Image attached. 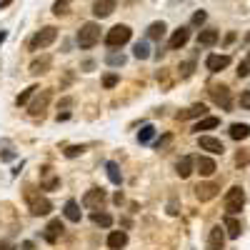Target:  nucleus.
<instances>
[{"mask_svg": "<svg viewBox=\"0 0 250 250\" xmlns=\"http://www.w3.org/2000/svg\"><path fill=\"white\" fill-rule=\"evenodd\" d=\"M58 40V28L55 25H45V28H40L33 38H30V50H45V48H50L53 43Z\"/></svg>", "mask_w": 250, "mask_h": 250, "instance_id": "nucleus-1", "label": "nucleus"}, {"mask_svg": "<svg viewBox=\"0 0 250 250\" xmlns=\"http://www.w3.org/2000/svg\"><path fill=\"white\" fill-rule=\"evenodd\" d=\"M25 200H28V208L33 215H48L53 210V203L48 198H43L40 193H35V188H28L25 190Z\"/></svg>", "mask_w": 250, "mask_h": 250, "instance_id": "nucleus-2", "label": "nucleus"}, {"mask_svg": "<svg viewBox=\"0 0 250 250\" xmlns=\"http://www.w3.org/2000/svg\"><path fill=\"white\" fill-rule=\"evenodd\" d=\"M75 40H78V45H80L83 50L93 48L98 40H100V25H98V23H85V25H80Z\"/></svg>", "mask_w": 250, "mask_h": 250, "instance_id": "nucleus-3", "label": "nucleus"}, {"mask_svg": "<svg viewBox=\"0 0 250 250\" xmlns=\"http://www.w3.org/2000/svg\"><path fill=\"white\" fill-rule=\"evenodd\" d=\"M243 205H245L243 188H240V185H233L230 190L225 193V210H228V215H238V213L243 210Z\"/></svg>", "mask_w": 250, "mask_h": 250, "instance_id": "nucleus-4", "label": "nucleus"}, {"mask_svg": "<svg viewBox=\"0 0 250 250\" xmlns=\"http://www.w3.org/2000/svg\"><path fill=\"white\" fill-rule=\"evenodd\" d=\"M130 38H133V30L128 25H115L105 33V45L108 48H123Z\"/></svg>", "mask_w": 250, "mask_h": 250, "instance_id": "nucleus-5", "label": "nucleus"}, {"mask_svg": "<svg viewBox=\"0 0 250 250\" xmlns=\"http://www.w3.org/2000/svg\"><path fill=\"white\" fill-rule=\"evenodd\" d=\"M105 200H108V195H105V190H103V188H90V190L83 195V205L93 208V210H100V208L105 205Z\"/></svg>", "mask_w": 250, "mask_h": 250, "instance_id": "nucleus-6", "label": "nucleus"}, {"mask_svg": "<svg viewBox=\"0 0 250 250\" xmlns=\"http://www.w3.org/2000/svg\"><path fill=\"white\" fill-rule=\"evenodd\" d=\"M50 98H53V93H50V90H40V93L35 95V100L28 105L30 115H33V118H38V115H45V108L50 105Z\"/></svg>", "mask_w": 250, "mask_h": 250, "instance_id": "nucleus-7", "label": "nucleus"}, {"mask_svg": "<svg viewBox=\"0 0 250 250\" xmlns=\"http://www.w3.org/2000/svg\"><path fill=\"white\" fill-rule=\"evenodd\" d=\"M225 225H213L210 228V233H208V243L205 248L208 250H223L225 248Z\"/></svg>", "mask_w": 250, "mask_h": 250, "instance_id": "nucleus-8", "label": "nucleus"}, {"mask_svg": "<svg viewBox=\"0 0 250 250\" xmlns=\"http://www.w3.org/2000/svg\"><path fill=\"white\" fill-rule=\"evenodd\" d=\"M218 193H220V185H218V183H200V185H195V198H198L200 203L213 200Z\"/></svg>", "mask_w": 250, "mask_h": 250, "instance_id": "nucleus-9", "label": "nucleus"}, {"mask_svg": "<svg viewBox=\"0 0 250 250\" xmlns=\"http://www.w3.org/2000/svg\"><path fill=\"white\" fill-rule=\"evenodd\" d=\"M198 145H200V150H208V153H213V155H223V153H225V145H223V140L210 138V135H200Z\"/></svg>", "mask_w": 250, "mask_h": 250, "instance_id": "nucleus-10", "label": "nucleus"}, {"mask_svg": "<svg viewBox=\"0 0 250 250\" xmlns=\"http://www.w3.org/2000/svg\"><path fill=\"white\" fill-rule=\"evenodd\" d=\"M62 230H65V225H62V220H60V218H53V220L45 225V233H43V238H45L48 243H58V240H60V235H62Z\"/></svg>", "mask_w": 250, "mask_h": 250, "instance_id": "nucleus-11", "label": "nucleus"}, {"mask_svg": "<svg viewBox=\"0 0 250 250\" xmlns=\"http://www.w3.org/2000/svg\"><path fill=\"white\" fill-rule=\"evenodd\" d=\"M115 5H118V0H93V15L103 20V18L113 15Z\"/></svg>", "mask_w": 250, "mask_h": 250, "instance_id": "nucleus-12", "label": "nucleus"}, {"mask_svg": "<svg viewBox=\"0 0 250 250\" xmlns=\"http://www.w3.org/2000/svg\"><path fill=\"white\" fill-rule=\"evenodd\" d=\"M228 65H230V55H208V60H205V68L210 73H220Z\"/></svg>", "mask_w": 250, "mask_h": 250, "instance_id": "nucleus-13", "label": "nucleus"}, {"mask_svg": "<svg viewBox=\"0 0 250 250\" xmlns=\"http://www.w3.org/2000/svg\"><path fill=\"white\" fill-rule=\"evenodd\" d=\"M50 65H53V58L50 55H40V58H33L28 70H30V75H43V73L50 70Z\"/></svg>", "mask_w": 250, "mask_h": 250, "instance_id": "nucleus-14", "label": "nucleus"}, {"mask_svg": "<svg viewBox=\"0 0 250 250\" xmlns=\"http://www.w3.org/2000/svg\"><path fill=\"white\" fill-rule=\"evenodd\" d=\"M210 98L218 103L220 108H225V110L230 108V90H228L225 85H213L210 88Z\"/></svg>", "mask_w": 250, "mask_h": 250, "instance_id": "nucleus-15", "label": "nucleus"}, {"mask_svg": "<svg viewBox=\"0 0 250 250\" xmlns=\"http://www.w3.org/2000/svg\"><path fill=\"white\" fill-rule=\"evenodd\" d=\"M188 40H190V28H178V30L173 33V38H170L168 48H170V50H180Z\"/></svg>", "mask_w": 250, "mask_h": 250, "instance_id": "nucleus-16", "label": "nucleus"}, {"mask_svg": "<svg viewBox=\"0 0 250 250\" xmlns=\"http://www.w3.org/2000/svg\"><path fill=\"white\" fill-rule=\"evenodd\" d=\"M195 168H198V173L200 175H213L215 170H218V165H215V160L213 158H205V155H200V158H195Z\"/></svg>", "mask_w": 250, "mask_h": 250, "instance_id": "nucleus-17", "label": "nucleus"}, {"mask_svg": "<svg viewBox=\"0 0 250 250\" xmlns=\"http://www.w3.org/2000/svg\"><path fill=\"white\" fill-rule=\"evenodd\" d=\"M40 188L43 190H55V188H60V178L53 175V168H43V178H40Z\"/></svg>", "mask_w": 250, "mask_h": 250, "instance_id": "nucleus-18", "label": "nucleus"}, {"mask_svg": "<svg viewBox=\"0 0 250 250\" xmlns=\"http://www.w3.org/2000/svg\"><path fill=\"white\" fill-rule=\"evenodd\" d=\"M223 225H225V233H228V238H240V233H243V225H240V220H238L235 215H225Z\"/></svg>", "mask_w": 250, "mask_h": 250, "instance_id": "nucleus-19", "label": "nucleus"}, {"mask_svg": "<svg viewBox=\"0 0 250 250\" xmlns=\"http://www.w3.org/2000/svg\"><path fill=\"white\" fill-rule=\"evenodd\" d=\"M125 245H128V233L125 230H113L108 235V248L110 250H123Z\"/></svg>", "mask_w": 250, "mask_h": 250, "instance_id": "nucleus-20", "label": "nucleus"}, {"mask_svg": "<svg viewBox=\"0 0 250 250\" xmlns=\"http://www.w3.org/2000/svg\"><path fill=\"white\" fill-rule=\"evenodd\" d=\"M193 165H195V158H190V155H183V158L178 160V165H175V173H178L180 178H190V173H193Z\"/></svg>", "mask_w": 250, "mask_h": 250, "instance_id": "nucleus-21", "label": "nucleus"}, {"mask_svg": "<svg viewBox=\"0 0 250 250\" xmlns=\"http://www.w3.org/2000/svg\"><path fill=\"white\" fill-rule=\"evenodd\" d=\"M218 38H220V33L218 30H213V28H205V30H200V35H198V45H215L218 43Z\"/></svg>", "mask_w": 250, "mask_h": 250, "instance_id": "nucleus-22", "label": "nucleus"}, {"mask_svg": "<svg viewBox=\"0 0 250 250\" xmlns=\"http://www.w3.org/2000/svg\"><path fill=\"white\" fill-rule=\"evenodd\" d=\"M62 215H65L70 223H80V218H83L80 205H78L75 200H68V203H65V208H62Z\"/></svg>", "mask_w": 250, "mask_h": 250, "instance_id": "nucleus-23", "label": "nucleus"}, {"mask_svg": "<svg viewBox=\"0 0 250 250\" xmlns=\"http://www.w3.org/2000/svg\"><path fill=\"white\" fill-rule=\"evenodd\" d=\"M218 125H220V118H213V115H210V118H203L200 123H195L193 130H195V133H200V130H213V128H218Z\"/></svg>", "mask_w": 250, "mask_h": 250, "instance_id": "nucleus-24", "label": "nucleus"}, {"mask_svg": "<svg viewBox=\"0 0 250 250\" xmlns=\"http://www.w3.org/2000/svg\"><path fill=\"white\" fill-rule=\"evenodd\" d=\"M165 30H168V28H165L163 20H158V23H150V25H148V38H150V40H163Z\"/></svg>", "mask_w": 250, "mask_h": 250, "instance_id": "nucleus-25", "label": "nucleus"}, {"mask_svg": "<svg viewBox=\"0 0 250 250\" xmlns=\"http://www.w3.org/2000/svg\"><path fill=\"white\" fill-rule=\"evenodd\" d=\"M250 135V128L245 123H235V125H230V138L233 140H245Z\"/></svg>", "mask_w": 250, "mask_h": 250, "instance_id": "nucleus-26", "label": "nucleus"}, {"mask_svg": "<svg viewBox=\"0 0 250 250\" xmlns=\"http://www.w3.org/2000/svg\"><path fill=\"white\" fill-rule=\"evenodd\" d=\"M105 170H108V178H110V183H113V185H120V183H123V175H120L118 163L108 160V163H105Z\"/></svg>", "mask_w": 250, "mask_h": 250, "instance_id": "nucleus-27", "label": "nucleus"}, {"mask_svg": "<svg viewBox=\"0 0 250 250\" xmlns=\"http://www.w3.org/2000/svg\"><path fill=\"white\" fill-rule=\"evenodd\" d=\"M205 113H208V108L203 105V103H195V105H190V108H188L180 118H203Z\"/></svg>", "mask_w": 250, "mask_h": 250, "instance_id": "nucleus-28", "label": "nucleus"}, {"mask_svg": "<svg viewBox=\"0 0 250 250\" xmlns=\"http://www.w3.org/2000/svg\"><path fill=\"white\" fill-rule=\"evenodd\" d=\"M133 55H135L138 60H148V58H150L148 43H135V45H133Z\"/></svg>", "mask_w": 250, "mask_h": 250, "instance_id": "nucleus-29", "label": "nucleus"}, {"mask_svg": "<svg viewBox=\"0 0 250 250\" xmlns=\"http://www.w3.org/2000/svg\"><path fill=\"white\" fill-rule=\"evenodd\" d=\"M153 135H155V128H153V125H143V128H140V133H138V143H150L153 140Z\"/></svg>", "mask_w": 250, "mask_h": 250, "instance_id": "nucleus-30", "label": "nucleus"}, {"mask_svg": "<svg viewBox=\"0 0 250 250\" xmlns=\"http://www.w3.org/2000/svg\"><path fill=\"white\" fill-rule=\"evenodd\" d=\"M93 223L100 225V228H110L113 225V215H108V213H93Z\"/></svg>", "mask_w": 250, "mask_h": 250, "instance_id": "nucleus-31", "label": "nucleus"}, {"mask_svg": "<svg viewBox=\"0 0 250 250\" xmlns=\"http://www.w3.org/2000/svg\"><path fill=\"white\" fill-rule=\"evenodd\" d=\"M38 90H40L38 85H30L28 90H23V93L18 95V100H15V103H18V105H28V100H30V98H33V95H35Z\"/></svg>", "mask_w": 250, "mask_h": 250, "instance_id": "nucleus-32", "label": "nucleus"}, {"mask_svg": "<svg viewBox=\"0 0 250 250\" xmlns=\"http://www.w3.org/2000/svg\"><path fill=\"white\" fill-rule=\"evenodd\" d=\"M70 5H73V0H55V3H53V13L55 15H65L70 10Z\"/></svg>", "mask_w": 250, "mask_h": 250, "instance_id": "nucleus-33", "label": "nucleus"}, {"mask_svg": "<svg viewBox=\"0 0 250 250\" xmlns=\"http://www.w3.org/2000/svg\"><path fill=\"white\" fill-rule=\"evenodd\" d=\"M105 62H108L110 68H120V65H125V55L123 53H108Z\"/></svg>", "mask_w": 250, "mask_h": 250, "instance_id": "nucleus-34", "label": "nucleus"}, {"mask_svg": "<svg viewBox=\"0 0 250 250\" xmlns=\"http://www.w3.org/2000/svg\"><path fill=\"white\" fill-rule=\"evenodd\" d=\"M85 153V145H70V148H65V158H78Z\"/></svg>", "mask_w": 250, "mask_h": 250, "instance_id": "nucleus-35", "label": "nucleus"}, {"mask_svg": "<svg viewBox=\"0 0 250 250\" xmlns=\"http://www.w3.org/2000/svg\"><path fill=\"white\" fill-rule=\"evenodd\" d=\"M193 68H195V60H188V62H183V65H180V78H190Z\"/></svg>", "mask_w": 250, "mask_h": 250, "instance_id": "nucleus-36", "label": "nucleus"}, {"mask_svg": "<svg viewBox=\"0 0 250 250\" xmlns=\"http://www.w3.org/2000/svg\"><path fill=\"white\" fill-rule=\"evenodd\" d=\"M103 85H105V88H115L118 85V75L115 73H108L105 78H103Z\"/></svg>", "mask_w": 250, "mask_h": 250, "instance_id": "nucleus-37", "label": "nucleus"}, {"mask_svg": "<svg viewBox=\"0 0 250 250\" xmlns=\"http://www.w3.org/2000/svg\"><path fill=\"white\" fill-rule=\"evenodd\" d=\"M240 108H245V110H250V90H245V93L240 95Z\"/></svg>", "mask_w": 250, "mask_h": 250, "instance_id": "nucleus-38", "label": "nucleus"}, {"mask_svg": "<svg viewBox=\"0 0 250 250\" xmlns=\"http://www.w3.org/2000/svg\"><path fill=\"white\" fill-rule=\"evenodd\" d=\"M205 18H208V15H205L203 10H198V13L193 15V25H203V23H205Z\"/></svg>", "mask_w": 250, "mask_h": 250, "instance_id": "nucleus-39", "label": "nucleus"}, {"mask_svg": "<svg viewBox=\"0 0 250 250\" xmlns=\"http://www.w3.org/2000/svg\"><path fill=\"white\" fill-rule=\"evenodd\" d=\"M60 108L68 113V108H73V98H62V100H60Z\"/></svg>", "mask_w": 250, "mask_h": 250, "instance_id": "nucleus-40", "label": "nucleus"}, {"mask_svg": "<svg viewBox=\"0 0 250 250\" xmlns=\"http://www.w3.org/2000/svg\"><path fill=\"white\" fill-rule=\"evenodd\" d=\"M248 73H250V68H248V62H240V65H238V75H240V78H245Z\"/></svg>", "mask_w": 250, "mask_h": 250, "instance_id": "nucleus-41", "label": "nucleus"}, {"mask_svg": "<svg viewBox=\"0 0 250 250\" xmlns=\"http://www.w3.org/2000/svg\"><path fill=\"white\" fill-rule=\"evenodd\" d=\"M235 163H238V165H245V163H248V155H245V153L240 150V153L235 155Z\"/></svg>", "mask_w": 250, "mask_h": 250, "instance_id": "nucleus-42", "label": "nucleus"}, {"mask_svg": "<svg viewBox=\"0 0 250 250\" xmlns=\"http://www.w3.org/2000/svg\"><path fill=\"white\" fill-rule=\"evenodd\" d=\"M0 250H15V245L10 240H0Z\"/></svg>", "mask_w": 250, "mask_h": 250, "instance_id": "nucleus-43", "label": "nucleus"}, {"mask_svg": "<svg viewBox=\"0 0 250 250\" xmlns=\"http://www.w3.org/2000/svg\"><path fill=\"white\" fill-rule=\"evenodd\" d=\"M168 140H170V135H163V138H160V140L155 143V148L160 150V148H163V145H165V143H168Z\"/></svg>", "mask_w": 250, "mask_h": 250, "instance_id": "nucleus-44", "label": "nucleus"}, {"mask_svg": "<svg viewBox=\"0 0 250 250\" xmlns=\"http://www.w3.org/2000/svg\"><path fill=\"white\" fill-rule=\"evenodd\" d=\"M23 250H35V245H33L30 240H25V243H23Z\"/></svg>", "mask_w": 250, "mask_h": 250, "instance_id": "nucleus-45", "label": "nucleus"}, {"mask_svg": "<svg viewBox=\"0 0 250 250\" xmlns=\"http://www.w3.org/2000/svg\"><path fill=\"white\" fill-rule=\"evenodd\" d=\"M5 38H8V33H5V30H0V45L5 43Z\"/></svg>", "mask_w": 250, "mask_h": 250, "instance_id": "nucleus-46", "label": "nucleus"}, {"mask_svg": "<svg viewBox=\"0 0 250 250\" xmlns=\"http://www.w3.org/2000/svg\"><path fill=\"white\" fill-rule=\"evenodd\" d=\"M13 0H0V8H5V5H10Z\"/></svg>", "mask_w": 250, "mask_h": 250, "instance_id": "nucleus-47", "label": "nucleus"}]
</instances>
